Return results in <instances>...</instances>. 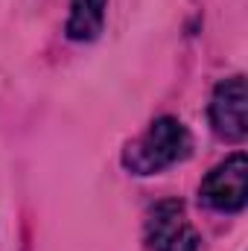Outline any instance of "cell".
Instances as JSON below:
<instances>
[{
  "mask_svg": "<svg viewBox=\"0 0 248 251\" xmlns=\"http://www.w3.org/2000/svg\"><path fill=\"white\" fill-rule=\"evenodd\" d=\"M193 137L187 126L175 117H158L149 128L134 137L123 152V167L131 176H158L167 167L190 158Z\"/></svg>",
  "mask_w": 248,
  "mask_h": 251,
  "instance_id": "1",
  "label": "cell"
},
{
  "mask_svg": "<svg viewBox=\"0 0 248 251\" xmlns=\"http://www.w3.org/2000/svg\"><path fill=\"white\" fill-rule=\"evenodd\" d=\"M198 196L207 207L219 210V213H240L248 201V158L246 152H234L231 158H225L222 164H216L201 187Z\"/></svg>",
  "mask_w": 248,
  "mask_h": 251,
  "instance_id": "2",
  "label": "cell"
},
{
  "mask_svg": "<svg viewBox=\"0 0 248 251\" xmlns=\"http://www.w3.org/2000/svg\"><path fill=\"white\" fill-rule=\"evenodd\" d=\"M210 128L228 140V143H243L248 134V88H246V76H231L222 79L213 88L210 97Z\"/></svg>",
  "mask_w": 248,
  "mask_h": 251,
  "instance_id": "3",
  "label": "cell"
},
{
  "mask_svg": "<svg viewBox=\"0 0 248 251\" xmlns=\"http://www.w3.org/2000/svg\"><path fill=\"white\" fill-rule=\"evenodd\" d=\"M190 231L184 219V204L178 199L158 201L146 216V246L152 251H170Z\"/></svg>",
  "mask_w": 248,
  "mask_h": 251,
  "instance_id": "4",
  "label": "cell"
},
{
  "mask_svg": "<svg viewBox=\"0 0 248 251\" xmlns=\"http://www.w3.org/2000/svg\"><path fill=\"white\" fill-rule=\"evenodd\" d=\"M108 0H70L67 15V38L73 41H94L102 32Z\"/></svg>",
  "mask_w": 248,
  "mask_h": 251,
  "instance_id": "5",
  "label": "cell"
},
{
  "mask_svg": "<svg viewBox=\"0 0 248 251\" xmlns=\"http://www.w3.org/2000/svg\"><path fill=\"white\" fill-rule=\"evenodd\" d=\"M170 251H198V237H196V231L190 228V231H187L184 237H181Z\"/></svg>",
  "mask_w": 248,
  "mask_h": 251,
  "instance_id": "6",
  "label": "cell"
}]
</instances>
